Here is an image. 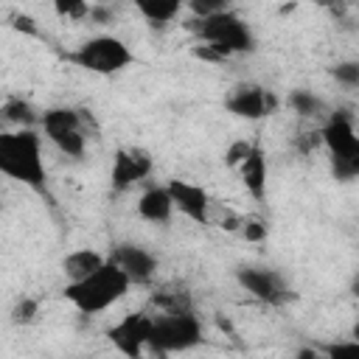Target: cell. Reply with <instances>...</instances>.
<instances>
[{
	"mask_svg": "<svg viewBox=\"0 0 359 359\" xmlns=\"http://www.w3.org/2000/svg\"><path fill=\"white\" fill-rule=\"evenodd\" d=\"M0 174L17 180L36 194L48 191V171L42 160V137L34 129L0 132Z\"/></svg>",
	"mask_w": 359,
	"mask_h": 359,
	"instance_id": "1",
	"label": "cell"
},
{
	"mask_svg": "<svg viewBox=\"0 0 359 359\" xmlns=\"http://www.w3.org/2000/svg\"><path fill=\"white\" fill-rule=\"evenodd\" d=\"M132 289L129 278L107 258L93 275H87L84 280H76V283H67L65 286V300L84 317H93V314H101L107 311L109 306H115L118 300L126 297V292Z\"/></svg>",
	"mask_w": 359,
	"mask_h": 359,
	"instance_id": "2",
	"label": "cell"
},
{
	"mask_svg": "<svg viewBox=\"0 0 359 359\" xmlns=\"http://www.w3.org/2000/svg\"><path fill=\"white\" fill-rule=\"evenodd\" d=\"M185 28L191 34H196V39L202 45H210L216 53H222L224 59L236 56V53H252L255 50V34L252 28L230 8L210 14L205 20H188Z\"/></svg>",
	"mask_w": 359,
	"mask_h": 359,
	"instance_id": "3",
	"label": "cell"
},
{
	"mask_svg": "<svg viewBox=\"0 0 359 359\" xmlns=\"http://www.w3.org/2000/svg\"><path fill=\"white\" fill-rule=\"evenodd\" d=\"M65 59L87 73L95 76H115L121 70H126L135 62V53L129 50V45L112 34H98L84 39L76 50L65 53Z\"/></svg>",
	"mask_w": 359,
	"mask_h": 359,
	"instance_id": "4",
	"label": "cell"
},
{
	"mask_svg": "<svg viewBox=\"0 0 359 359\" xmlns=\"http://www.w3.org/2000/svg\"><path fill=\"white\" fill-rule=\"evenodd\" d=\"M202 342V323L194 311H177V314H154L151 320V337L149 351L165 356V353H182Z\"/></svg>",
	"mask_w": 359,
	"mask_h": 359,
	"instance_id": "5",
	"label": "cell"
},
{
	"mask_svg": "<svg viewBox=\"0 0 359 359\" xmlns=\"http://www.w3.org/2000/svg\"><path fill=\"white\" fill-rule=\"evenodd\" d=\"M236 280L238 286L252 294L255 300L266 303V306H283L289 303L294 294L286 283V278L278 269H266V266H238L236 269Z\"/></svg>",
	"mask_w": 359,
	"mask_h": 359,
	"instance_id": "6",
	"label": "cell"
},
{
	"mask_svg": "<svg viewBox=\"0 0 359 359\" xmlns=\"http://www.w3.org/2000/svg\"><path fill=\"white\" fill-rule=\"evenodd\" d=\"M151 320H154V314H149V311L126 314L123 320H118L115 325L107 328V339L115 345V351L121 356L143 359V351L149 348V337H151Z\"/></svg>",
	"mask_w": 359,
	"mask_h": 359,
	"instance_id": "7",
	"label": "cell"
},
{
	"mask_svg": "<svg viewBox=\"0 0 359 359\" xmlns=\"http://www.w3.org/2000/svg\"><path fill=\"white\" fill-rule=\"evenodd\" d=\"M278 107H280L278 95L261 84H236L224 98V109L247 121H261L266 115H275Z\"/></svg>",
	"mask_w": 359,
	"mask_h": 359,
	"instance_id": "8",
	"label": "cell"
},
{
	"mask_svg": "<svg viewBox=\"0 0 359 359\" xmlns=\"http://www.w3.org/2000/svg\"><path fill=\"white\" fill-rule=\"evenodd\" d=\"M320 143L334 160H359V135L348 109H334L325 118L320 129Z\"/></svg>",
	"mask_w": 359,
	"mask_h": 359,
	"instance_id": "9",
	"label": "cell"
},
{
	"mask_svg": "<svg viewBox=\"0 0 359 359\" xmlns=\"http://www.w3.org/2000/svg\"><path fill=\"white\" fill-rule=\"evenodd\" d=\"M151 174V157L143 149H118L112 157V171H109V182L112 191L123 194L129 188H135L137 182L149 180Z\"/></svg>",
	"mask_w": 359,
	"mask_h": 359,
	"instance_id": "10",
	"label": "cell"
},
{
	"mask_svg": "<svg viewBox=\"0 0 359 359\" xmlns=\"http://www.w3.org/2000/svg\"><path fill=\"white\" fill-rule=\"evenodd\" d=\"M174 210H180L182 216H188L196 224H208L210 222V196L202 185L188 182V180H171L165 185Z\"/></svg>",
	"mask_w": 359,
	"mask_h": 359,
	"instance_id": "11",
	"label": "cell"
},
{
	"mask_svg": "<svg viewBox=\"0 0 359 359\" xmlns=\"http://www.w3.org/2000/svg\"><path fill=\"white\" fill-rule=\"evenodd\" d=\"M109 261H112V264L129 278V283H135V286L149 283V280L154 278V272H157V258H154L146 247H140V244H118V247L112 250Z\"/></svg>",
	"mask_w": 359,
	"mask_h": 359,
	"instance_id": "12",
	"label": "cell"
},
{
	"mask_svg": "<svg viewBox=\"0 0 359 359\" xmlns=\"http://www.w3.org/2000/svg\"><path fill=\"white\" fill-rule=\"evenodd\" d=\"M238 171H241V185L247 188V194L255 199V202H264V196H266V177H269V171H266V154H264V146H261V140H252V149H250V154L244 157V163L238 165Z\"/></svg>",
	"mask_w": 359,
	"mask_h": 359,
	"instance_id": "13",
	"label": "cell"
},
{
	"mask_svg": "<svg viewBox=\"0 0 359 359\" xmlns=\"http://www.w3.org/2000/svg\"><path fill=\"white\" fill-rule=\"evenodd\" d=\"M87 121L90 118L84 115V109H76V107H48L39 115V126H42L45 137L62 135V132H84Z\"/></svg>",
	"mask_w": 359,
	"mask_h": 359,
	"instance_id": "14",
	"label": "cell"
},
{
	"mask_svg": "<svg viewBox=\"0 0 359 359\" xmlns=\"http://www.w3.org/2000/svg\"><path fill=\"white\" fill-rule=\"evenodd\" d=\"M174 213V205H171V196L165 191V185H151L140 194L137 199V216L151 222V224H165Z\"/></svg>",
	"mask_w": 359,
	"mask_h": 359,
	"instance_id": "15",
	"label": "cell"
},
{
	"mask_svg": "<svg viewBox=\"0 0 359 359\" xmlns=\"http://www.w3.org/2000/svg\"><path fill=\"white\" fill-rule=\"evenodd\" d=\"M104 261L107 258L101 252L90 250V247L87 250H73V252H67L62 258V272H65L67 283H76V280H84L87 275H93Z\"/></svg>",
	"mask_w": 359,
	"mask_h": 359,
	"instance_id": "16",
	"label": "cell"
},
{
	"mask_svg": "<svg viewBox=\"0 0 359 359\" xmlns=\"http://www.w3.org/2000/svg\"><path fill=\"white\" fill-rule=\"evenodd\" d=\"M135 8L151 28H165L182 11V3L180 0H137Z\"/></svg>",
	"mask_w": 359,
	"mask_h": 359,
	"instance_id": "17",
	"label": "cell"
},
{
	"mask_svg": "<svg viewBox=\"0 0 359 359\" xmlns=\"http://www.w3.org/2000/svg\"><path fill=\"white\" fill-rule=\"evenodd\" d=\"M0 118L6 123H14L20 129H31L34 123H39L36 109L25 101V98H8L6 104H0Z\"/></svg>",
	"mask_w": 359,
	"mask_h": 359,
	"instance_id": "18",
	"label": "cell"
},
{
	"mask_svg": "<svg viewBox=\"0 0 359 359\" xmlns=\"http://www.w3.org/2000/svg\"><path fill=\"white\" fill-rule=\"evenodd\" d=\"M286 104H289V109L297 112L300 118H320V115L328 112L325 101H323L320 95H314L311 90H303V87H300V90H292L289 98H286Z\"/></svg>",
	"mask_w": 359,
	"mask_h": 359,
	"instance_id": "19",
	"label": "cell"
},
{
	"mask_svg": "<svg viewBox=\"0 0 359 359\" xmlns=\"http://www.w3.org/2000/svg\"><path fill=\"white\" fill-rule=\"evenodd\" d=\"M151 306H157L160 314H177V311H191V294L171 289V292H154Z\"/></svg>",
	"mask_w": 359,
	"mask_h": 359,
	"instance_id": "20",
	"label": "cell"
},
{
	"mask_svg": "<svg viewBox=\"0 0 359 359\" xmlns=\"http://www.w3.org/2000/svg\"><path fill=\"white\" fill-rule=\"evenodd\" d=\"M62 154H67V157H73V160H79L81 154H84V149H87V135L84 132H62V135H50L48 137Z\"/></svg>",
	"mask_w": 359,
	"mask_h": 359,
	"instance_id": "21",
	"label": "cell"
},
{
	"mask_svg": "<svg viewBox=\"0 0 359 359\" xmlns=\"http://www.w3.org/2000/svg\"><path fill=\"white\" fill-rule=\"evenodd\" d=\"M238 233H241L244 241L261 244V241H266V236H269V222L261 219V216H247V219H241Z\"/></svg>",
	"mask_w": 359,
	"mask_h": 359,
	"instance_id": "22",
	"label": "cell"
},
{
	"mask_svg": "<svg viewBox=\"0 0 359 359\" xmlns=\"http://www.w3.org/2000/svg\"><path fill=\"white\" fill-rule=\"evenodd\" d=\"M36 314H39V300L36 297H20L11 309V323L14 325H28V323L36 320Z\"/></svg>",
	"mask_w": 359,
	"mask_h": 359,
	"instance_id": "23",
	"label": "cell"
},
{
	"mask_svg": "<svg viewBox=\"0 0 359 359\" xmlns=\"http://www.w3.org/2000/svg\"><path fill=\"white\" fill-rule=\"evenodd\" d=\"M331 76H334L342 87L353 90V87H359V62H353V59H348V62H337V65L331 67Z\"/></svg>",
	"mask_w": 359,
	"mask_h": 359,
	"instance_id": "24",
	"label": "cell"
},
{
	"mask_svg": "<svg viewBox=\"0 0 359 359\" xmlns=\"http://www.w3.org/2000/svg\"><path fill=\"white\" fill-rule=\"evenodd\" d=\"M53 11H56L59 17H65V20L79 22V20H87L90 3H81V0H56V3H53Z\"/></svg>",
	"mask_w": 359,
	"mask_h": 359,
	"instance_id": "25",
	"label": "cell"
},
{
	"mask_svg": "<svg viewBox=\"0 0 359 359\" xmlns=\"http://www.w3.org/2000/svg\"><path fill=\"white\" fill-rule=\"evenodd\" d=\"M323 351H325V359H359V342L356 339L328 342Z\"/></svg>",
	"mask_w": 359,
	"mask_h": 359,
	"instance_id": "26",
	"label": "cell"
},
{
	"mask_svg": "<svg viewBox=\"0 0 359 359\" xmlns=\"http://www.w3.org/2000/svg\"><path fill=\"white\" fill-rule=\"evenodd\" d=\"M224 8H230L224 0H191V3H188V11L194 14V20H205V17L219 14V11H224Z\"/></svg>",
	"mask_w": 359,
	"mask_h": 359,
	"instance_id": "27",
	"label": "cell"
},
{
	"mask_svg": "<svg viewBox=\"0 0 359 359\" xmlns=\"http://www.w3.org/2000/svg\"><path fill=\"white\" fill-rule=\"evenodd\" d=\"M250 149H252V140H233V143L224 149V165L238 168V165L244 163V157L250 154Z\"/></svg>",
	"mask_w": 359,
	"mask_h": 359,
	"instance_id": "28",
	"label": "cell"
},
{
	"mask_svg": "<svg viewBox=\"0 0 359 359\" xmlns=\"http://www.w3.org/2000/svg\"><path fill=\"white\" fill-rule=\"evenodd\" d=\"M87 20H90L93 25H112V22L118 20V11H115L112 6H104V3H93V6H90V14H87Z\"/></svg>",
	"mask_w": 359,
	"mask_h": 359,
	"instance_id": "29",
	"label": "cell"
},
{
	"mask_svg": "<svg viewBox=\"0 0 359 359\" xmlns=\"http://www.w3.org/2000/svg\"><path fill=\"white\" fill-rule=\"evenodd\" d=\"M11 28L20 31V34H28V36H39V25L31 14H14L11 17Z\"/></svg>",
	"mask_w": 359,
	"mask_h": 359,
	"instance_id": "30",
	"label": "cell"
},
{
	"mask_svg": "<svg viewBox=\"0 0 359 359\" xmlns=\"http://www.w3.org/2000/svg\"><path fill=\"white\" fill-rule=\"evenodd\" d=\"M191 56H196V59H202V62H213V65H222V62H224L222 53H216L210 45H202V42L191 48Z\"/></svg>",
	"mask_w": 359,
	"mask_h": 359,
	"instance_id": "31",
	"label": "cell"
},
{
	"mask_svg": "<svg viewBox=\"0 0 359 359\" xmlns=\"http://www.w3.org/2000/svg\"><path fill=\"white\" fill-rule=\"evenodd\" d=\"M292 359H320V353H317V348H300Z\"/></svg>",
	"mask_w": 359,
	"mask_h": 359,
	"instance_id": "32",
	"label": "cell"
},
{
	"mask_svg": "<svg viewBox=\"0 0 359 359\" xmlns=\"http://www.w3.org/2000/svg\"><path fill=\"white\" fill-rule=\"evenodd\" d=\"M289 359H292V356H289Z\"/></svg>",
	"mask_w": 359,
	"mask_h": 359,
	"instance_id": "33",
	"label": "cell"
}]
</instances>
